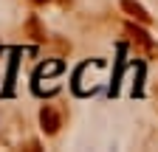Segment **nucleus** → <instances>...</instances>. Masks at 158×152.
Returning a JSON list of instances; mask_svg holds the SVG:
<instances>
[{
  "instance_id": "5",
  "label": "nucleus",
  "mask_w": 158,
  "mask_h": 152,
  "mask_svg": "<svg viewBox=\"0 0 158 152\" xmlns=\"http://www.w3.org/2000/svg\"><path fill=\"white\" fill-rule=\"evenodd\" d=\"M31 3H37V6H43V3H48V0H31Z\"/></svg>"
},
{
  "instance_id": "1",
  "label": "nucleus",
  "mask_w": 158,
  "mask_h": 152,
  "mask_svg": "<svg viewBox=\"0 0 158 152\" xmlns=\"http://www.w3.org/2000/svg\"><path fill=\"white\" fill-rule=\"evenodd\" d=\"M124 34H127V40H130V45L138 51V54H144V56H150V59H155L158 56V42L152 40V37L144 31V28H138L135 23H127L124 26Z\"/></svg>"
},
{
  "instance_id": "4",
  "label": "nucleus",
  "mask_w": 158,
  "mask_h": 152,
  "mask_svg": "<svg viewBox=\"0 0 158 152\" xmlns=\"http://www.w3.org/2000/svg\"><path fill=\"white\" fill-rule=\"evenodd\" d=\"M28 34H34V40H45V34L40 31V26H37V20H31L28 23Z\"/></svg>"
},
{
  "instance_id": "2",
  "label": "nucleus",
  "mask_w": 158,
  "mask_h": 152,
  "mask_svg": "<svg viewBox=\"0 0 158 152\" xmlns=\"http://www.w3.org/2000/svg\"><path fill=\"white\" fill-rule=\"evenodd\" d=\"M40 124H43L45 135H56L59 127H62V118H59V110L54 104H45L43 110H40Z\"/></svg>"
},
{
  "instance_id": "3",
  "label": "nucleus",
  "mask_w": 158,
  "mask_h": 152,
  "mask_svg": "<svg viewBox=\"0 0 158 152\" xmlns=\"http://www.w3.org/2000/svg\"><path fill=\"white\" fill-rule=\"evenodd\" d=\"M122 9L133 17V20H138L141 26H152V17H150V11L141 3H135V0H122Z\"/></svg>"
}]
</instances>
